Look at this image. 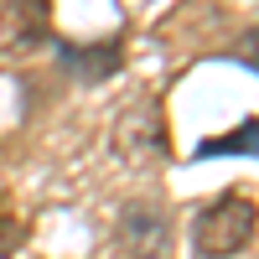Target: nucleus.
Instances as JSON below:
<instances>
[{
	"label": "nucleus",
	"mask_w": 259,
	"mask_h": 259,
	"mask_svg": "<svg viewBox=\"0 0 259 259\" xmlns=\"http://www.w3.org/2000/svg\"><path fill=\"white\" fill-rule=\"evenodd\" d=\"M197 156H202V161H207V156H259V119H249V124H239V130H228V135L202 140Z\"/></svg>",
	"instance_id": "nucleus-5"
},
{
	"label": "nucleus",
	"mask_w": 259,
	"mask_h": 259,
	"mask_svg": "<svg viewBox=\"0 0 259 259\" xmlns=\"http://www.w3.org/2000/svg\"><path fill=\"white\" fill-rule=\"evenodd\" d=\"M119 140L124 150H140V156H166V124H161V109L156 104H135V109H124L119 119Z\"/></svg>",
	"instance_id": "nucleus-3"
},
{
	"label": "nucleus",
	"mask_w": 259,
	"mask_h": 259,
	"mask_svg": "<svg viewBox=\"0 0 259 259\" xmlns=\"http://www.w3.org/2000/svg\"><path fill=\"white\" fill-rule=\"evenodd\" d=\"M26 239V228H21V218H11V212H0V259H11V249Z\"/></svg>",
	"instance_id": "nucleus-8"
},
{
	"label": "nucleus",
	"mask_w": 259,
	"mask_h": 259,
	"mask_svg": "<svg viewBox=\"0 0 259 259\" xmlns=\"http://www.w3.org/2000/svg\"><path fill=\"white\" fill-rule=\"evenodd\" d=\"M62 57V68L68 73H78V78H89V83H99V78H109V73H119V41H104V47H57Z\"/></svg>",
	"instance_id": "nucleus-4"
},
{
	"label": "nucleus",
	"mask_w": 259,
	"mask_h": 259,
	"mask_svg": "<svg viewBox=\"0 0 259 259\" xmlns=\"http://www.w3.org/2000/svg\"><path fill=\"white\" fill-rule=\"evenodd\" d=\"M228 57H239L244 68H254V73H259V26H249L239 41H233V52H228Z\"/></svg>",
	"instance_id": "nucleus-7"
},
{
	"label": "nucleus",
	"mask_w": 259,
	"mask_h": 259,
	"mask_svg": "<svg viewBox=\"0 0 259 259\" xmlns=\"http://www.w3.org/2000/svg\"><path fill=\"white\" fill-rule=\"evenodd\" d=\"M47 0H11V41H41L47 36Z\"/></svg>",
	"instance_id": "nucleus-6"
},
{
	"label": "nucleus",
	"mask_w": 259,
	"mask_h": 259,
	"mask_svg": "<svg viewBox=\"0 0 259 259\" xmlns=\"http://www.w3.org/2000/svg\"><path fill=\"white\" fill-rule=\"evenodd\" d=\"M119 244L135 259H156L161 244H166V212L156 202H130L119 212Z\"/></svg>",
	"instance_id": "nucleus-2"
},
{
	"label": "nucleus",
	"mask_w": 259,
	"mask_h": 259,
	"mask_svg": "<svg viewBox=\"0 0 259 259\" xmlns=\"http://www.w3.org/2000/svg\"><path fill=\"white\" fill-rule=\"evenodd\" d=\"M254 228H259V207L249 197H218V202H207L197 218H192V249H197L202 259H228V254H239L249 239H254Z\"/></svg>",
	"instance_id": "nucleus-1"
}]
</instances>
